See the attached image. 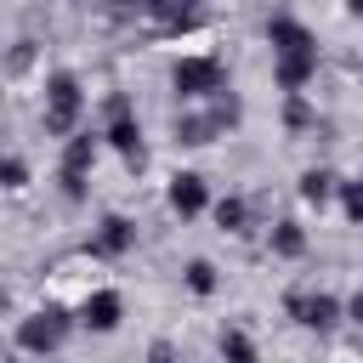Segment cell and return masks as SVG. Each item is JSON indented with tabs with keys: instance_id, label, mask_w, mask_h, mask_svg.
Instances as JSON below:
<instances>
[{
	"instance_id": "6da1fadb",
	"label": "cell",
	"mask_w": 363,
	"mask_h": 363,
	"mask_svg": "<svg viewBox=\"0 0 363 363\" xmlns=\"http://www.w3.org/2000/svg\"><path fill=\"white\" fill-rule=\"evenodd\" d=\"M272 51H278V79H284L289 91L306 85V74H312V62H318L312 34L295 28V23H272Z\"/></svg>"
},
{
	"instance_id": "7a4b0ae2",
	"label": "cell",
	"mask_w": 363,
	"mask_h": 363,
	"mask_svg": "<svg viewBox=\"0 0 363 363\" xmlns=\"http://www.w3.org/2000/svg\"><path fill=\"white\" fill-rule=\"evenodd\" d=\"M74 113H79V85H74L68 74H57V79H51V108H45V130H68V125H74Z\"/></svg>"
},
{
	"instance_id": "3957f363",
	"label": "cell",
	"mask_w": 363,
	"mask_h": 363,
	"mask_svg": "<svg viewBox=\"0 0 363 363\" xmlns=\"http://www.w3.org/2000/svg\"><path fill=\"white\" fill-rule=\"evenodd\" d=\"M85 323H96V329H113V323H119V301H113L108 289L85 295Z\"/></svg>"
},
{
	"instance_id": "277c9868",
	"label": "cell",
	"mask_w": 363,
	"mask_h": 363,
	"mask_svg": "<svg viewBox=\"0 0 363 363\" xmlns=\"http://www.w3.org/2000/svg\"><path fill=\"white\" fill-rule=\"evenodd\" d=\"M216 79H221V68H216V62H187V68L176 74V85H182V91H193V96H199L204 85H216Z\"/></svg>"
},
{
	"instance_id": "5b68a950",
	"label": "cell",
	"mask_w": 363,
	"mask_h": 363,
	"mask_svg": "<svg viewBox=\"0 0 363 363\" xmlns=\"http://www.w3.org/2000/svg\"><path fill=\"white\" fill-rule=\"evenodd\" d=\"M170 204H176L182 216H193V210L204 204V187H199V176H176V187H170Z\"/></svg>"
},
{
	"instance_id": "8992f818",
	"label": "cell",
	"mask_w": 363,
	"mask_h": 363,
	"mask_svg": "<svg viewBox=\"0 0 363 363\" xmlns=\"http://www.w3.org/2000/svg\"><path fill=\"white\" fill-rule=\"evenodd\" d=\"M102 227H108V233L96 238V250H102V255H113V250H125V244H130V221H119V216H113V221H102Z\"/></svg>"
},
{
	"instance_id": "52a82bcc",
	"label": "cell",
	"mask_w": 363,
	"mask_h": 363,
	"mask_svg": "<svg viewBox=\"0 0 363 363\" xmlns=\"http://www.w3.org/2000/svg\"><path fill=\"white\" fill-rule=\"evenodd\" d=\"M23 340H28V346H57V340H62V323H57V318H51V323H28Z\"/></svg>"
},
{
	"instance_id": "ba28073f",
	"label": "cell",
	"mask_w": 363,
	"mask_h": 363,
	"mask_svg": "<svg viewBox=\"0 0 363 363\" xmlns=\"http://www.w3.org/2000/svg\"><path fill=\"white\" fill-rule=\"evenodd\" d=\"M278 250H284V255H295V250H301V233H295V227H289V221H284V227H278Z\"/></svg>"
},
{
	"instance_id": "9c48e42d",
	"label": "cell",
	"mask_w": 363,
	"mask_h": 363,
	"mask_svg": "<svg viewBox=\"0 0 363 363\" xmlns=\"http://www.w3.org/2000/svg\"><path fill=\"white\" fill-rule=\"evenodd\" d=\"M323 193H329V176H318V170H312V176H306V199H318V204H323Z\"/></svg>"
},
{
	"instance_id": "30bf717a",
	"label": "cell",
	"mask_w": 363,
	"mask_h": 363,
	"mask_svg": "<svg viewBox=\"0 0 363 363\" xmlns=\"http://www.w3.org/2000/svg\"><path fill=\"white\" fill-rule=\"evenodd\" d=\"M352 318H357V323H363V295H357V301H352Z\"/></svg>"
},
{
	"instance_id": "8fae6325",
	"label": "cell",
	"mask_w": 363,
	"mask_h": 363,
	"mask_svg": "<svg viewBox=\"0 0 363 363\" xmlns=\"http://www.w3.org/2000/svg\"><path fill=\"white\" fill-rule=\"evenodd\" d=\"M352 11H357V17H363V0H352Z\"/></svg>"
}]
</instances>
